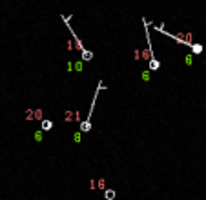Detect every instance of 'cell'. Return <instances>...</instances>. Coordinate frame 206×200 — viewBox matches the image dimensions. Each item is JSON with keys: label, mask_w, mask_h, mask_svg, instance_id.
<instances>
[{"label": "cell", "mask_w": 206, "mask_h": 200, "mask_svg": "<svg viewBox=\"0 0 206 200\" xmlns=\"http://www.w3.org/2000/svg\"><path fill=\"white\" fill-rule=\"evenodd\" d=\"M115 196H117V193L113 189H104V198L106 200H115Z\"/></svg>", "instance_id": "obj_1"}, {"label": "cell", "mask_w": 206, "mask_h": 200, "mask_svg": "<svg viewBox=\"0 0 206 200\" xmlns=\"http://www.w3.org/2000/svg\"><path fill=\"white\" fill-rule=\"evenodd\" d=\"M40 128H42V131H49V129H53V122L51 120H42Z\"/></svg>", "instance_id": "obj_2"}, {"label": "cell", "mask_w": 206, "mask_h": 200, "mask_svg": "<svg viewBox=\"0 0 206 200\" xmlns=\"http://www.w3.org/2000/svg\"><path fill=\"white\" fill-rule=\"evenodd\" d=\"M159 67H160V62L155 60V58H150V69H151V71H157Z\"/></svg>", "instance_id": "obj_3"}, {"label": "cell", "mask_w": 206, "mask_h": 200, "mask_svg": "<svg viewBox=\"0 0 206 200\" xmlns=\"http://www.w3.org/2000/svg\"><path fill=\"white\" fill-rule=\"evenodd\" d=\"M190 47H192V53H193V55H201V53H202V46H201V44H192Z\"/></svg>", "instance_id": "obj_4"}, {"label": "cell", "mask_w": 206, "mask_h": 200, "mask_svg": "<svg viewBox=\"0 0 206 200\" xmlns=\"http://www.w3.org/2000/svg\"><path fill=\"white\" fill-rule=\"evenodd\" d=\"M93 58V53L88 49H82V60H91Z\"/></svg>", "instance_id": "obj_5"}, {"label": "cell", "mask_w": 206, "mask_h": 200, "mask_svg": "<svg viewBox=\"0 0 206 200\" xmlns=\"http://www.w3.org/2000/svg\"><path fill=\"white\" fill-rule=\"evenodd\" d=\"M142 80H146V82L150 80V73H148V71H144V73H142Z\"/></svg>", "instance_id": "obj_6"}, {"label": "cell", "mask_w": 206, "mask_h": 200, "mask_svg": "<svg viewBox=\"0 0 206 200\" xmlns=\"http://www.w3.org/2000/svg\"><path fill=\"white\" fill-rule=\"evenodd\" d=\"M35 135H37V136H35L37 140H42V131H38V133H35Z\"/></svg>", "instance_id": "obj_7"}, {"label": "cell", "mask_w": 206, "mask_h": 200, "mask_svg": "<svg viewBox=\"0 0 206 200\" xmlns=\"http://www.w3.org/2000/svg\"><path fill=\"white\" fill-rule=\"evenodd\" d=\"M186 64L192 66V57H190V55H186Z\"/></svg>", "instance_id": "obj_8"}]
</instances>
